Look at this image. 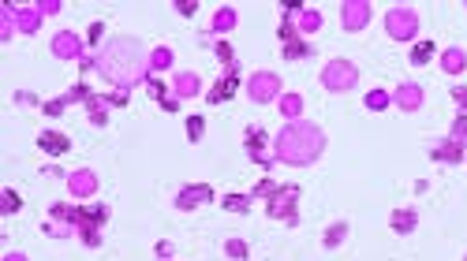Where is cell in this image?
Here are the masks:
<instances>
[{"mask_svg": "<svg viewBox=\"0 0 467 261\" xmlns=\"http://www.w3.org/2000/svg\"><path fill=\"white\" fill-rule=\"evenodd\" d=\"M385 30H389V38H396V41H411L419 34V15L411 12V8H393V12L385 15Z\"/></svg>", "mask_w": 467, "mask_h": 261, "instance_id": "277c9868", "label": "cell"}, {"mask_svg": "<svg viewBox=\"0 0 467 261\" xmlns=\"http://www.w3.org/2000/svg\"><path fill=\"white\" fill-rule=\"evenodd\" d=\"M415 224H419L415 209H400V213H393V228H396L400 235H408V232H411V228H415Z\"/></svg>", "mask_w": 467, "mask_h": 261, "instance_id": "2e32d148", "label": "cell"}, {"mask_svg": "<svg viewBox=\"0 0 467 261\" xmlns=\"http://www.w3.org/2000/svg\"><path fill=\"white\" fill-rule=\"evenodd\" d=\"M41 27V8H19L15 12V30H23V34H34V30Z\"/></svg>", "mask_w": 467, "mask_h": 261, "instance_id": "8fae6325", "label": "cell"}, {"mask_svg": "<svg viewBox=\"0 0 467 261\" xmlns=\"http://www.w3.org/2000/svg\"><path fill=\"white\" fill-rule=\"evenodd\" d=\"M199 135H202V119L194 116V119H191V142H199Z\"/></svg>", "mask_w": 467, "mask_h": 261, "instance_id": "f1b7e54d", "label": "cell"}, {"mask_svg": "<svg viewBox=\"0 0 467 261\" xmlns=\"http://www.w3.org/2000/svg\"><path fill=\"white\" fill-rule=\"evenodd\" d=\"M172 90H176V97H194V94L202 90V86H199V75H194V71H180L176 82H172Z\"/></svg>", "mask_w": 467, "mask_h": 261, "instance_id": "7c38bea8", "label": "cell"}, {"mask_svg": "<svg viewBox=\"0 0 467 261\" xmlns=\"http://www.w3.org/2000/svg\"><path fill=\"white\" fill-rule=\"evenodd\" d=\"M4 209L12 213V209H19V198H15V191H4Z\"/></svg>", "mask_w": 467, "mask_h": 261, "instance_id": "484cf974", "label": "cell"}, {"mask_svg": "<svg viewBox=\"0 0 467 261\" xmlns=\"http://www.w3.org/2000/svg\"><path fill=\"white\" fill-rule=\"evenodd\" d=\"M202 202H213V191L206 187V183H199V187H183L176 194V205L180 209H194V205H202Z\"/></svg>", "mask_w": 467, "mask_h": 261, "instance_id": "ba28073f", "label": "cell"}, {"mask_svg": "<svg viewBox=\"0 0 467 261\" xmlns=\"http://www.w3.org/2000/svg\"><path fill=\"white\" fill-rule=\"evenodd\" d=\"M224 250H228V254H232V258H247V246L240 243V239H232V243H228Z\"/></svg>", "mask_w": 467, "mask_h": 261, "instance_id": "d4e9b609", "label": "cell"}, {"mask_svg": "<svg viewBox=\"0 0 467 261\" xmlns=\"http://www.w3.org/2000/svg\"><path fill=\"white\" fill-rule=\"evenodd\" d=\"M322 149H325V135L314 124H303V119L288 124L273 142V154L285 165H314L322 157Z\"/></svg>", "mask_w": 467, "mask_h": 261, "instance_id": "7a4b0ae2", "label": "cell"}, {"mask_svg": "<svg viewBox=\"0 0 467 261\" xmlns=\"http://www.w3.org/2000/svg\"><path fill=\"white\" fill-rule=\"evenodd\" d=\"M94 68L101 71L113 86L127 90V86H135V82L146 79L150 57H146V49H143V41H138V38H113L94 57Z\"/></svg>", "mask_w": 467, "mask_h": 261, "instance_id": "6da1fadb", "label": "cell"}, {"mask_svg": "<svg viewBox=\"0 0 467 261\" xmlns=\"http://www.w3.org/2000/svg\"><path fill=\"white\" fill-rule=\"evenodd\" d=\"M232 27H236V12H232V8H221V12L213 15V30H217V34H228Z\"/></svg>", "mask_w": 467, "mask_h": 261, "instance_id": "e0dca14e", "label": "cell"}, {"mask_svg": "<svg viewBox=\"0 0 467 261\" xmlns=\"http://www.w3.org/2000/svg\"><path fill=\"white\" fill-rule=\"evenodd\" d=\"M344 232H347V228H344V224H336L333 232L325 235V243H329V246H336V243H340V239H344Z\"/></svg>", "mask_w": 467, "mask_h": 261, "instance_id": "cb8c5ba5", "label": "cell"}, {"mask_svg": "<svg viewBox=\"0 0 467 261\" xmlns=\"http://www.w3.org/2000/svg\"><path fill=\"white\" fill-rule=\"evenodd\" d=\"M393 101H396L400 108H404V112H419V105H422V90H419L415 82H404V86H400V90L393 94Z\"/></svg>", "mask_w": 467, "mask_h": 261, "instance_id": "30bf717a", "label": "cell"}, {"mask_svg": "<svg viewBox=\"0 0 467 261\" xmlns=\"http://www.w3.org/2000/svg\"><path fill=\"white\" fill-rule=\"evenodd\" d=\"M247 94H251V101L258 105H266V101H280V79L273 71H254L251 75V82H247Z\"/></svg>", "mask_w": 467, "mask_h": 261, "instance_id": "5b68a950", "label": "cell"}, {"mask_svg": "<svg viewBox=\"0 0 467 261\" xmlns=\"http://www.w3.org/2000/svg\"><path fill=\"white\" fill-rule=\"evenodd\" d=\"M41 15H45V12H60V0H41Z\"/></svg>", "mask_w": 467, "mask_h": 261, "instance_id": "83f0119b", "label": "cell"}, {"mask_svg": "<svg viewBox=\"0 0 467 261\" xmlns=\"http://www.w3.org/2000/svg\"><path fill=\"white\" fill-rule=\"evenodd\" d=\"M224 205H228V209H247V198H240V194H232V198H228Z\"/></svg>", "mask_w": 467, "mask_h": 261, "instance_id": "4316f807", "label": "cell"}, {"mask_svg": "<svg viewBox=\"0 0 467 261\" xmlns=\"http://www.w3.org/2000/svg\"><path fill=\"white\" fill-rule=\"evenodd\" d=\"M4 261H27V258H23V254H8Z\"/></svg>", "mask_w": 467, "mask_h": 261, "instance_id": "f546056e", "label": "cell"}, {"mask_svg": "<svg viewBox=\"0 0 467 261\" xmlns=\"http://www.w3.org/2000/svg\"><path fill=\"white\" fill-rule=\"evenodd\" d=\"M280 112H285L292 124H296L299 112H303V97H299V94H285V97H280Z\"/></svg>", "mask_w": 467, "mask_h": 261, "instance_id": "9a60e30c", "label": "cell"}, {"mask_svg": "<svg viewBox=\"0 0 467 261\" xmlns=\"http://www.w3.org/2000/svg\"><path fill=\"white\" fill-rule=\"evenodd\" d=\"M441 68L449 71V75H460V71L467 68V57H464V49H449V52H445V57H441Z\"/></svg>", "mask_w": 467, "mask_h": 261, "instance_id": "5bb4252c", "label": "cell"}, {"mask_svg": "<svg viewBox=\"0 0 467 261\" xmlns=\"http://www.w3.org/2000/svg\"><path fill=\"white\" fill-rule=\"evenodd\" d=\"M68 191L75 194V198H90V194L97 191V176H94L90 168L71 172V176H68Z\"/></svg>", "mask_w": 467, "mask_h": 261, "instance_id": "52a82bcc", "label": "cell"}, {"mask_svg": "<svg viewBox=\"0 0 467 261\" xmlns=\"http://www.w3.org/2000/svg\"><path fill=\"white\" fill-rule=\"evenodd\" d=\"M41 149H49V154H64V149H68V138L64 135H41Z\"/></svg>", "mask_w": 467, "mask_h": 261, "instance_id": "d6986e66", "label": "cell"}, {"mask_svg": "<svg viewBox=\"0 0 467 261\" xmlns=\"http://www.w3.org/2000/svg\"><path fill=\"white\" fill-rule=\"evenodd\" d=\"M389 101H393V97H389L385 90H371V94H366V108H374V112H378V108H385Z\"/></svg>", "mask_w": 467, "mask_h": 261, "instance_id": "7402d4cb", "label": "cell"}, {"mask_svg": "<svg viewBox=\"0 0 467 261\" xmlns=\"http://www.w3.org/2000/svg\"><path fill=\"white\" fill-rule=\"evenodd\" d=\"M168 64H172V52L168 49H154V52H150V68H154V71H165Z\"/></svg>", "mask_w": 467, "mask_h": 261, "instance_id": "ffe728a7", "label": "cell"}, {"mask_svg": "<svg viewBox=\"0 0 467 261\" xmlns=\"http://www.w3.org/2000/svg\"><path fill=\"white\" fill-rule=\"evenodd\" d=\"M430 52H433L430 45H415V52H411V64H426V60H430Z\"/></svg>", "mask_w": 467, "mask_h": 261, "instance_id": "603a6c76", "label": "cell"}, {"mask_svg": "<svg viewBox=\"0 0 467 261\" xmlns=\"http://www.w3.org/2000/svg\"><path fill=\"white\" fill-rule=\"evenodd\" d=\"M52 52H57L60 60H79L82 41L75 38V34H68V30H64V34H57V38H52Z\"/></svg>", "mask_w": 467, "mask_h": 261, "instance_id": "9c48e42d", "label": "cell"}, {"mask_svg": "<svg viewBox=\"0 0 467 261\" xmlns=\"http://www.w3.org/2000/svg\"><path fill=\"white\" fill-rule=\"evenodd\" d=\"M340 19L347 30H363L366 23H371V4L366 0H347V4L340 8Z\"/></svg>", "mask_w": 467, "mask_h": 261, "instance_id": "8992f818", "label": "cell"}, {"mask_svg": "<svg viewBox=\"0 0 467 261\" xmlns=\"http://www.w3.org/2000/svg\"><path fill=\"white\" fill-rule=\"evenodd\" d=\"M86 108H90L94 124H105V101H101V97H86Z\"/></svg>", "mask_w": 467, "mask_h": 261, "instance_id": "44dd1931", "label": "cell"}, {"mask_svg": "<svg viewBox=\"0 0 467 261\" xmlns=\"http://www.w3.org/2000/svg\"><path fill=\"white\" fill-rule=\"evenodd\" d=\"M318 27H322V15L314 12V8H303V12H299V30H303V34H314Z\"/></svg>", "mask_w": 467, "mask_h": 261, "instance_id": "ac0fdd59", "label": "cell"}, {"mask_svg": "<svg viewBox=\"0 0 467 261\" xmlns=\"http://www.w3.org/2000/svg\"><path fill=\"white\" fill-rule=\"evenodd\" d=\"M292 198H296V187H288L285 194H280V202L273 198V205H269V213H273V216H285V221L292 224V221H296V209H292Z\"/></svg>", "mask_w": 467, "mask_h": 261, "instance_id": "4fadbf2b", "label": "cell"}, {"mask_svg": "<svg viewBox=\"0 0 467 261\" xmlns=\"http://www.w3.org/2000/svg\"><path fill=\"white\" fill-rule=\"evenodd\" d=\"M355 82H359V71H355V64H347V60L325 64V71H322V86H325V90L344 94V90H352Z\"/></svg>", "mask_w": 467, "mask_h": 261, "instance_id": "3957f363", "label": "cell"}]
</instances>
